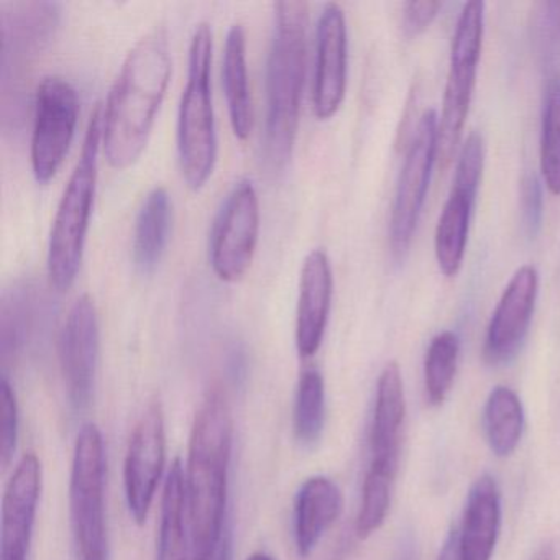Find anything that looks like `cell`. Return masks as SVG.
Listing matches in <instances>:
<instances>
[{"instance_id": "obj_1", "label": "cell", "mask_w": 560, "mask_h": 560, "mask_svg": "<svg viewBox=\"0 0 560 560\" xmlns=\"http://www.w3.org/2000/svg\"><path fill=\"white\" fill-rule=\"evenodd\" d=\"M170 80L168 37L155 28L127 55L103 113L104 155L113 168H129L142 155Z\"/></svg>"}, {"instance_id": "obj_2", "label": "cell", "mask_w": 560, "mask_h": 560, "mask_svg": "<svg viewBox=\"0 0 560 560\" xmlns=\"http://www.w3.org/2000/svg\"><path fill=\"white\" fill-rule=\"evenodd\" d=\"M232 439L234 422L228 398L221 389L212 388L196 412L185 474L195 560L208 556L228 533L225 508Z\"/></svg>"}, {"instance_id": "obj_3", "label": "cell", "mask_w": 560, "mask_h": 560, "mask_svg": "<svg viewBox=\"0 0 560 560\" xmlns=\"http://www.w3.org/2000/svg\"><path fill=\"white\" fill-rule=\"evenodd\" d=\"M307 51V4L275 5V34L267 68L265 159L271 170L290 162L300 127Z\"/></svg>"}, {"instance_id": "obj_4", "label": "cell", "mask_w": 560, "mask_h": 560, "mask_svg": "<svg viewBox=\"0 0 560 560\" xmlns=\"http://www.w3.org/2000/svg\"><path fill=\"white\" fill-rule=\"evenodd\" d=\"M103 147V110L91 114L80 160L71 173L58 206L48 244V277L51 287L67 291L73 287L83 261L88 229L96 196L100 152Z\"/></svg>"}, {"instance_id": "obj_5", "label": "cell", "mask_w": 560, "mask_h": 560, "mask_svg": "<svg viewBox=\"0 0 560 560\" xmlns=\"http://www.w3.org/2000/svg\"><path fill=\"white\" fill-rule=\"evenodd\" d=\"M212 31L196 25L189 45L188 80L178 114V153L183 178L192 191L205 188L218 159L211 88Z\"/></svg>"}, {"instance_id": "obj_6", "label": "cell", "mask_w": 560, "mask_h": 560, "mask_svg": "<svg viewBox=\"0 0 560 560\" xmlns=\"http://www.w3.org/2000/svg\"><path fill=\"white\" fill-rule=\"evenodd\" d=\"M60 22V5L54 2H2V101L4 116L9 109L19 120L25 100L28 68L55 37Z\"/></svg>"}, {"instance_id": "obj_7", "label": "cell", "mask_w": 560, "mask_h": 560, "mask_svg": "<svg viewBox=\"0 0 560 560\" xmlns=\"http://www.w3.org/2000/svg\"><path fill=\"white\" fill-rule=\"evenodd\" d=\"M485 4L480 0L467 2L452 38L451 61L445 81L442 113L438 127V160L442 168L452 162L465 120L470 110L471 96L477 83L478 63L483 47Z\"/></svg>"}, {"instance_id": "obj_8", "label": "cell", "mask_w": 560, "mask_h": 560, "mask_svg": "<svg viewBox=\"0 0 560 560\" xmlns=\"http://www.w3.org/2000/svg\"><path fill=\"white\" fill-rule=\"evenodd\" d=\"M106 454L96 424H84L74 444L70 510L78 559L107 560Z\"/></svg>"}, {"instance_id": "obj_9", "label": "cell", "mask_w": 560, "mask_h": 560, "mask_svg": "<svg viewBox=\"0 0 560 560\" xmlns=\"http://www.w3.org/2000/svg\"><path fill=\"white\" fill-rule=\"evenodd\" d=\"M438 127L435 110H425L406 152L389 219V247L396 261L408 255L421 218L432 166L438 160Z\"/></svg>"}, {"instance_id": "obj_10", "label": "cell", "mask_w": 560, "mask_h": 560, "mask_svg": "<svg viewBox=\"0 0 560 560\" xmlns=\"http://www.w3.org/2000/svg\"><path fill=\"white\" fill-rule=\"evenodd\" d=\"M260 235V201L250 179L235 183L212 225L209 260L219 280H241L257 250Z\"/></svg>"}, {"instance_id": "obj_11", "label": "cell", "mask_w": 560, "mask_h": 560, "mask_svg": "<svg viewBox=\"0 0 560 560\" xmlns=\"http://www.w3.org/2000/svg\"><path fill=\"white\" fill-rule=\"evenodd\" d=\"M80 100L70 81L48 77L35 97L34 132H32V172L38 183L55 178L63 165L77 132Z\"/></svg>"}, {"instance_id": "obj_12", "label": "cell", "mask_w": 560, "mask_h": 560, "mask_svg": "<svg viewBox=\"0 0 560 560\" xmlns=\"http://www.w3.org/2000/svg\"><path fill=\"white\" fill-rule=\"evenodd\" d=\"M101 332L96 304L90 294L74 301L58 337V359L68 398L84 409L93 398L100 363Z\"/></svg>"}, {"instance_id": "obj_13", "label": "cell", "mask_w": 560, "mask_h": 560, "mask_svg": "<svg viewBox=\"0 0 560 560\" xmlns=\"http://www.w3.org/2000/svg\"><path fill=\"white\" fill-rule=\"evenodd\" d=\"M166 457L165 418L159 401L150 402L130 435L124 464L127 506L137 524L149 517Z\"/></svg>"}, {"instance_id": "obj_14", "label": "cell", "mask_w": 560, "mask_h": 560, "mask_svg": "<svg viewBox=\"0 0 560 560\" xmlns=\"http://www.w3.org/2000/svg\"><path fill=\"white\" fill-rule=\"evenodd\" d=\"M537 291L539 273L533 265L516 270L504 288L485 339L483 357L490 365H504L520 352L533 320Z\"/></svg>"}, {"instance_id": "obj_15", "label": "cell", "mask_w": 560, "mask_h": 560, "mask_svg": "<svg viewBox=\"0 0 560 560\" xmlns=\"http://www.w3.org/2000/svg\"><path fill=\"white\" fill-rule=\"evenodd\" d=\"M40 493V460L28 452L19 460L2 498L0 560H28Z\"/></svg>"}, {"instance_id": "obj_16", "label": "cell", "mask_w": 560, "mask_h": 560, "mask_svg": "<svg viewBox=\"0 0 560 560\" xmlns=\"http://www.w3.org/2000/svg\"><path fill=\"white\" fill-rule=\"evenodd\" d=\"M349 40L342 9L327 4L317 24L316 71H314V113L320 120L339 113L347 91Z\"/></svg>"}, {"instance_id": "obj_17", "label": "cell", "mask_w": 560, "mask_h": 560, "mask_svg": "<svg viewBox=\"0 0 560 560\" xmlns=\"http://www.w3.org/2000/svg\"><path fill=\"white\" fill-rule=\"evenodd\" d=\"M406 419V396L401 370L396 362L386 363L376 382L375 406L370 428L369 468L398 475L402 428Z\"/></svg>"}, {"instance_id": "obj_18", "label": "cell", "mask_w": 560, "mask_h": 560, "mask_svg": "<svg viewBox=\"0 0 560 560\" xmlns=\"http://www.w3.org/2000/svg\"><path fill=\"white\" fill-rule=\"evenodd\" d=\"M334 277L323 248L307 255L301 270L296 311V347L303 359L316 355L326 336L332 304Z\"/></svg>"}, {"instance_id": "obj_19", "label": "cell", "mask_w": 560, "mask_h": 560, "mask_svg": "<svg viewBox=\"0 0 560 560\" xmlns=\"http://www.w3.org/2000/svg\"><path fill=\"white\" fill-rule=\"evenodd\" d=\"M501 529V491L491 475L471 483L458 533L462 560H491Z\"/></svg>"}, {"instance_id": "obj_20", "label": "cell", "mask_w": 560, "mask_h": 560, "mask_svg": "<svg viewBox=\"0 0 560 560\" xmlns=\"http://www.w3.org/2000/svg\"><path fill=\"white\" fill-rule=\"evenodd\" d=\"M343 510L339 485L317 475L301 485L294 500V542L301 557H310Z\"/></svg>"}, {"instance_id": "obj_21", "label": "cell", "mask_w": 560, "mask_h": 560, "mask_svg": "<svg viewBox=\"0 0 560 560\" xmlns=\"http://www.w3.org/2000/svg\"><path fill=\"white\" fill-rule=\"evenodd\" d=\"M51 301L34 281L12 284L0 300V340L2 352L19 350L47 320Z\"/></svg>"}, {"instance_id": "obj_22", "label": "cell", "mask_w": 560, "mask_h": 560, "mask_svg": "<svg viewBox=\"0 0 560 560\" xmlns=\"http://www.w3.org/2000/svg\"><path fill=\"white\" fill-rule=\"evenodd\" d=\"M173 224V202L165 188H153L143 199L133 232V264L142 275L159 268Z\"/></svg>"}, {"instance_id": "obj_23", "label": "cell", "mask_w": 560, "mask_h": 560, "mask_svg": "<svg viewBox=\"0 0 560 560\" xmlns=\"http://www.w3.org/2000/svg\"><path fill=\"white\" fill-rule=\"evenodd\" d=\"M222 83L232 130L237 139L247 140L254 126V107L248 88L247 35L242 25H232L229 31L222 61Z\"/></svg>"}, {"instance_id": "obj_24", "label": "cell", "mask_w": 560, "mask_h": 560, "mask_svg": "<svg viewBox=\"0 0 560 560\" xmlns=\"http://www.w3.org/2000/svg\"><path fill=\"white\" fill-rule=\"evenodd\" d=\"M477 195L452 186L435 228L434 248L439 270L452 278L460 271Z\"/></svg>"}, {"instance_id": "obj_25", "label": "cell", "mask_w": 560, "mask_h": 560, "mask_svg": "<svg viewBox=\"0 0 560 560\" xmlns=\"http://www.w3.org/2000/svg\"><path fill=\"white\" fill-rule=\"evenodd\" d=\"M188 506H186L185 470L179 458L173 462L163 487L156 560H189Z\"/></svg>"}, {"instance_id": "obj_26", "label": "cell", "mask_w": 560, "mask_h": 560, "mask_svg": "<svg viewBox=\"0 0 560 560\" xmlns=\"http://www.w3.org/2000/svg\"><path fill=\"white\" fill-rule=\"evenodd\" d=\"M483 429L488 447L497 457L506 458L516 452L523 439L524 408L513 389H491L483 408Z\"/></svg>"}, {"instance_id": "obj_27", "label": "cell", "mask_w": 560, "mask_h": 560, "mask_svg": "<svg viewBox=\"0 0 560 560\" xmlns=\"http://www.w3.org/2000/svg\"><path fill=\"white\" fill-rule=\"evenodd\" d=\"M326 425V385L317 369H306L298 383L294 435L304 447L319 442Z\"/></svg>"}, {"instance_id": "obj_28", "label": "cell", "mask_w": 560, "mask_h": 560, "mask_svg": "<svg viewBox=\"0 0 560 560\" xmlns=\"http://www.w3.org/2000/svg\"><path fill=\"white\" fill-rule=\"evenodd\" d=\"M458 357L460 339L452 330L438 334L429 343L424 359V388L429 405H444L454 385Z\"/></svg>"}, {"instance_id": "obj_29", "label": "cell", "mask_w": 560, "mask_h": 560, "mask_svg": "<svg viewBox=\"0 0 560 560\" xmlns=\"http://www.w3.org/2000/svg\"><path fill=\"white\" fill-rule=\"evenodd\" d=\"M540 173L546 188L560 196V78L550 80L544 94Z\"/></svg>"}, {"instance_id": "obj_30", "label": "cell", "mask_w": 560, "mask_h": 560, "mask_svg": "<svg viewBox=\"0 0 560 560\" xmlns=\"http://www.w3.org/2000/svg\"><path fill=\"white\" fill-rule=\"evenodd\" d=\"M396 475L369 468L363 478L362 500L357 514L355 533L359 539H369L385 524L392 506Z\"/></svg>"}, {"instance_id": "obj_31", "label": "cell", "mask_w": 560, "mask_h": 560, "mask_svg": "<svg viewBox=\"0 0 560 560\" xmlns=\"http://www.w3.org/2000/svg\"><path fill=\"white\" fill-rule=\"evenodd\" d=\"M485 145L480 133L471 132L467 142L462 147L455 166L454 186L467 189L477 195L480 188L481 173H483Z\"/></svg>"}, {"instance_id": "obj_32", "label": "cell", "mask_w": 560, "mask_h": 560, "mask_svg": "<svg viewBox=\"0 0 560 560\" xmlns=\"http://www.w3.org/2000/svg\"><path fill=\"white\" fill-rule=\"evenodd\" d=\"M0 411H2V465L9 467L18 448L19 406L8 376H2V383H0Z\"/></svg>"}, {"instance_id": "obj_33", "label": "cell", "mask_w": 560, "mask_h": 560, "mask_svg": "<svg viewBox=\"0 0 560 560\" xmlns=\"http://www.w3.org/2000/svg\"><path fill=\"white\" fill-rule=\"evenodd\" d=\"M520 198L524 232L527 237L536 238L542 228L544 195L540 179L534 173H527L521 179Z\"/></svg>"}, {"instance_id": "obj_34", "label": "cell", "mask_w": 560, "mask_h": 560, "mask_svg": "<svg viewBox=\"0 0 560 560\" xmlns=\"http://www.w3.org/2000/svg\"><path fill=\"white\" fill-rule=\"evenodd\" d=\"M441 2H408L402 12V31L408 38L418 37L431 27L441 11Z\"/></svg>"}, {"instance_id": "obj_35", "label": "cell", "mask_w": 560, "mask_h": 560, "mask_svg": "<svg viewBox=\"0 0 560 560\" xmlns=\"http://www.w3.org/2000/svg\"><path fill=\"white\" fill-rule=\"evenodd\" d=\"M438 560H462L457 529H452L447 537H445L444 546H442L441 552H439Z\"/></svg>"}, {"instance_id": "obj_36", "label": "cell", "mask_w": 560, "mask_h": 560, "mask_svg": "<svg viewBox=\"0 0 560 560\" xmlns=\"http://www.w3.org/2000/svg\"><path fill=\"white\" fill-rule=\"evenodd\" d=\"M198 560H232V540L231 533L224 534L219 546L214 550L208 553V556L201 557Z\"/></svg>"}, {"instance_id": "obj_37", "label": "cell", "mask_w": 560, "mask_h": 560, "mask_svg": "<svg viewBox=\"0 0 560 560\" xmlns=\"http://www.w3.org/2000/svg\"><path fill=\"white\" fill-rule=\"evenodd\" d=\"M533 560H556V552H553V547L550 546V544L540 547V549L537 550L536 556L533 557Z\"/></svg>"}, {"instance_id": "obj_38", "label": "cell", "mask_w": 560, "mask_h": 560, "mask_svg": "<svg viewBox=\"0 0 560 560\" xmlns=\"http://www.w3.org/2000/svg\"><path fill=\"white\" fill-rule=\"evenodd\" d=\"M247 560H277L273 556H270V553L267 552H255L252 553L250 557H248Z\"/></svg>"}]
</instances>
